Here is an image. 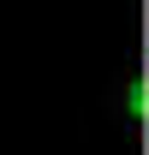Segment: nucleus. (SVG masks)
I'll use <instances>...</instances> for the list:
<instances>
[{
	"mask_svg": "<svg viewBox=\"0 0 149 155\" xmlns=\"http://www.w3.org/2000/svg\"><path fill=\"white\" fill-rule=\"evenodd\" d=\"M119 114H125L131 125L149 119V78H143V72H131L125 84H119Z\"/></svg>",
	"mask_w": 149,
	"mask_h": 155,
	"instance_id": "1",
	"label": "nucleus"
}]
</instances>
